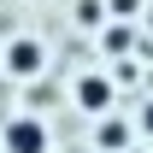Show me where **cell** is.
<instances>
[{
    "label": "cell",
    "instance_id": "obj_2",
    "mask_svg": "<svg viewBox=\"0 0 153 153\" xmlns=\"http://www.w3.org/2000/svg\"><path fill=\"white\" fill-rule=\"evenodd\" d=\"M76 106H82V112H106V106H112V76H76Z\"/></svg>",
    "mask_w": 153,
    "mask_h": 153
},
{
    "label": "cell",
    "instance_id": "obj_3",
    "mask_svg": "<svg viewBox=\"0 0 153 153\" xmlns=\"http://www.w3.org/2000/svg\"><path fill=\"white\" fill-rule=\"evenodd\" d=\"M6 65H12L18 76H36V71H41V41H36V36H18L12 53H6Z\"/></svg>",
    "mask_w": 153,
    "mask_h": 153
},
{
    "label": "cell",
    "instance_id": "obj_4",
    "mask_svg": "<svg viewBox=\"0 0 153 153\" xmlns=\"http://www.w3.org/2000/svg\"><path fill=\"white\" fill-rule=\"evenodd\" d=\"M124 147H130V124L106 118V124H100V153H124Z\"/></svg>",
    "mask_w": 153,
    "mask_h": 153
},
{
    "label": "cell",
    "instance_id": "obj_5",
    "mask_svg": "<svg viewBox=\"0 0 153 153\" xmlns=\"http://www.w3.org/2000/svg\"><path fill=\"white\" fill-rule=\"evenodd\" d=\"M141 130H147V135H153V106H147V112H141Z\"/></svg>",
    "mask_w": 153,
    "mask_h": 153
},
{
    "label": "cell",
    "instance_id": "obj_1",
    "mask_svg": "<svg viewBox=\"0 0 153 153\" xmlns=\"http://www.w3.org/2000/svg\"><path fill=\"white\" fill-rule=\"evenodd\" d=\"M0 141H6V153H47V124L41 118H12Z\"/></svg>",
    "mask_w": 153,
    "mask_h": 153
}]
</instances>
